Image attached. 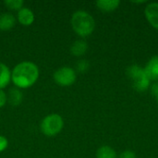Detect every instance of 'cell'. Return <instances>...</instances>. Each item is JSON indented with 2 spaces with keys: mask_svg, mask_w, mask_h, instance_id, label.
Returning <instances> with one entry per match:
<instances>
[{
  "mask_svg": "<svg viewBox=\"0 0 158 158\" xmlns=\"http://www.w3.org/2000/svg\"><path fill=\"white\" fill-rule=\"evenodd\" d=\"M16 23V18L11 13H3L0 15V30L8 31L14 27Z\"/></svg>",
  "mask_w": 158,
  "mask_h": 158,
  "instance_id": "9",
  "label": "cell"
},
{
  "mask_svg": "<svg viewBox=\"0 0 158 158\" xmlns=\"http://www.w3.org/2000/svg\"><path fill=\"white\" fill-rule=\"evenodd\" d=\"M39 78V69L30 61L19 63L11 72V80L17 88L25 89L32 86Z\"/></svg>",
  "mask_w": 158,
  "mask_h": 158,
  "instance_id": "1",
  "label": "cell"
},
{
  "mask_svg": "<svg viewBox=\"0 0 158 158\" xmlns=\"http://www.w3.org/2000/svg\"><path fill=\"white\" fill-rule=\"evenodd\" d=\"M119 158H137L136 154L131 150H126L119 155Z\"/></svg>",
  "mask_w": 158,
  "mask_h": 158,
  "instance_id": "17",
  "label": "cell"
},
{
  "mask_svg": "<svg viewBox=\"0 0 158 158\" xmlns=\"http://www.w3.org/2000/svg\"><path fill=\"white\" fill-rule=\"evenodd\" d=\"M89 68H90V63L85 59H81L76 64V69L80 73L86 72L89 69Z\"/></svg>",
  "mask_w": 158,
  "mask_h": 158,
  "instance_id": "16",
  "label": "cell"
},
{
  "mask_svg": "<svg viewBox=\"0 0 158 158\" xmlns=\"http://www.w3.org/2000/svg\"><path fill=\"white\" fill-rule=\"evenodd\" d=\"M144 14L149 23L158 30V3H150L145 7Z\"/></svg>",
  "mask_w": 158,
  "mask_h": 158,
  "instance_id": "6",
  "label": "cell"
},
{
  "mask_svg": "<svg viewBox=\"0 0 158 158\" xmlns=\"http://www.w3.org/2000/svg\"><path fill=\"white\" fill-rule=\"evenodd\" d=\"M151 93L153 94V96L157 100L158 99V82H156L152 85L151 88Z\"/></svg>",
  "mask_w": 158,
  "mask_h": 158,
  "instance_id": "20",
  "label": "cell"
},
{
  "mask_svg": "<svg viewBox=\"0 0 158 158\" xmlns=\"http://www.w3.org/2000/svg\"><path fill=\"white\" fill-rule=\"evenodd\" d=\"M23 99L22 93L19 88H11L8 92L7 101L11 106H19Z\"/></svg>",
  "mask_w": 158,
  "mask_h": 158,
  "instance_id": "13",
  "label": "cell"
},
{
  "mask_svg": "<svg viewBox=\"0 0 158 158\" xmlns=\"http://www.w3.org/2000/svg\"><path fill=\"white\" fill-rule=\"evenodd\" d=\"M5 5L10 8V9H16V10H19L20 8L23 7V0H5Z\"/></svg>",
  "mask_w": 158,
  "mask_h": 158,
  "instance_id": "15",
  "label": "cell"
},
{
  "mask_svg": "<svg viewBox=\"0 0 158 158\" xmlns=\"http://www.w3.org/2000/svg\"><path fill=\"white\" fill-rule=\"evenodd\" d=\"M96 158H118L116 151L107 145L100 147L96 152Z\"/></svg>",
  "mask_w": 158,
  "mask_h": 158,
  "instance_id": "14",
  "label": "cell"
},
{
  "mask_svg": "<svg viewBox=\"0 0 158 158\" xmlns=\"http://www.w3.org/2000/svg\"><path fill=\"white\" fill-rule=\"evenodd\" d=\"M77 75L75 70L70 67H62L56 69L54 73L55 81L61 86L72 85L76 81Z\"/></svg>",
  "mask_w": 158,
  "mask_h": 158,
  "instance_id": "5",
  "label": "cell"
},
{
  "mask_svg": "<svg viewBox=\"0 0 158 158\" xmlns=\"http://www.w3.org/2000/svg\"><path fill=\"white\" fill-rule=\"evenodd\" d=\"M7 101V96L3 90H0V107H3Z\"/></svg>",
  "mask_w": 158,
  "mask_h": 158,
  "instance_id": "19",
  "label": "cell"
},
{
  "mask_svg": "<svg viewBox=\"0 0 158 158\" xmlns=\"http://www.w3.org/2000/svg\"><path fill=\"white\" fill-rule=\"evenodd\" d=\"M11 80V72L9 68L0 62V90L6 87Z\"/></svg>",
  "mask_w": 158,
  "mask_h": 158,
  "instance_id": "10",
  "label": "cell"
},
{
  "mask_svg": "<svg viewBox=\"0 0 158 158\" xmlns=\"http://www.w3.org/2000/svg\"><path fill=\"white\" fill-rule=\"evenodd\" d=\"M8 145V142H7V139L5 137V136H2L0 135V152H3L6 149Z\"/></svg>",
  "mask_w": 158,
  "mask_h": 158,
  "instance_id": "18",
  "label": "cell"
},
{
  "mask_svg": "<svg viewBox=\"0 0 158 158\" xmlns=\"http://www.w3.org/2000/svg\"><path fill=\"white\" fill-rule=\"evenodd\" d=\"M118 0H98L96 2V5L99 9L105 12H110L118 8L119 5Z\"/></svg>",
  "mask_w": 158,
  "mask_h": 158,
  "instance_id": "12",
  "label": "cell"
},
{
  "mask_svg": "<svg viewBox=\"0 0 158 158\" xmlns=\"http://www.w3.org/2000/svg\"><path fill=\"white\" fill-rule=\"evenodd\" d=\"M70 22L74 31L81 37H86L90 35L94 31L95 27L94 19L92 17L91 14L84 10H78L74 12L71 17Z\"/></svg>",
  "mask_w": 158,
  "mask_h": 158,
  "instance_id": "2",
  "label": "cell"
},
{
  "mask_svg": "<svg viewBox=\"0 0 158 158\" xmlns=\"http://www.w3.org/2000/svg\"><path fill=\"white\" fill-rule=\"evenodd\" d=\"M64 126V120L58 114H50L43 118L41 122V131L46 136H55L58 134Z\"/></svg>",
  "mask_w": 158,
  "mask_h": 158,
  "instance_id": "4",
  "label": "cell"
},
{
  "mask_svg": "<svg viewBox=\"0 0 158 158\" xmlns=\"http://www.w3.org/2000/svg\"><path fill=\"white\" fill-rule=\"evenodd\" d=\"M87 49H88L87 43L84 40H81V39L75 41L70 46L71 54L73 56H81L84 55L86 53Z\"/></svg>",
  "mask_w": 158,
  "mask_h": 158,
  "instance_id": "11",
  "label": "cell"
},
{
  "mask_svg": "<svg viewBox=\"0 0 158 158\" xmlns=\"http://www.w3.org/2000/svg\"><path fill=\"white\" fill-rule=\"evenodd\" d=\"M18 20L22 25H31L34 21V14L30 8L22 7L18 12Z\"/></svg>",
  "mask_w": 158,
  "mask_h": 158,
  "instance_id": "8",
  "label": "cell"
},
{
  "mask_svg": "<svg viewBox=\"0 0 158 158\" xmlns=\"http://www.w3.org/2000/svg\"><path fill=\"white\" fill-rule=\"evenodd\" d=\"M157 102H158V99H157Z\"/></svg>",
  "mask_w": 158,
  "mask_h": 158,
  "instance_id": "21",
  "label": "cell"
},
{
  "mask_svg": "<svg viewBox=\"0 0 158 158\" xmlns=\"http://www.w3.org/2000/svg\"><path fill=\"white\" fill-rule=\"evenodd\" d=\"M144 72L148 79L151 81H157L158 80V56H153L146 66L144 67Z\"/></svg>",
  "mask_w": 158,
  "mask_h": 158,
  "instance_id": "7",
  "label": "cell"
},
{
  "mask_svg": "<svg viewBox=\"0 0 158 158\" xmlns=\"http://www.w3.org/2000/svg\"><path fill=\"white\" fill-rule=\"evenodd\" d=\"M127 76L131 81L133 89L137 92H144L150 86V80L146 76L144 69L138 65H131L127 69Z\"/></svg>",
  "mask_w": 158,
  "mask_h": 158,
  "instance_id": "3",
  "label": "cell"
}]
</instances>
